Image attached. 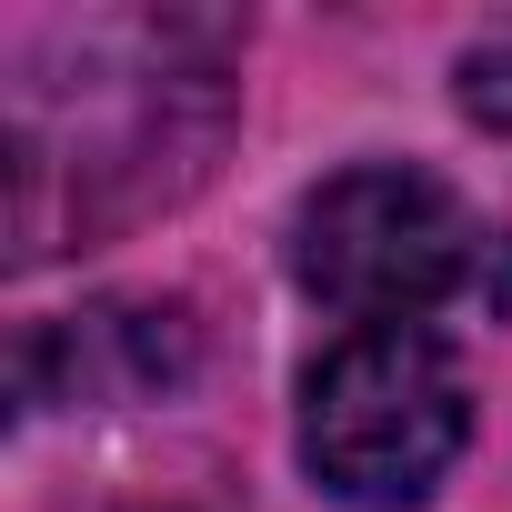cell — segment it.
Segmentation results:
<instances>
[{
    "instance_id": "6da1fadb",
    "label": "cell",
    "mask_w": 512,
    "mask_h": 512,
    "mask_svg": "<svg viewBox=\"0 0 512 512\" xmlns=\"http://www.w3.org/2000/svg\"><path fill=\"white\" fill-rule=\"evenodd\" d=\"M462 442H472V392L422 322L342 332L302 382V462L352 512L422 502Z\"/></svg>"
},
{
    "instance_id": "277c9868",
    "label": "cell",
    "mask_w": 512,
    "mask_h": 512,
    "mask_svg": "<svg viewBox=\"0 0 512 512\" xmlns=\"http://www.w3.org/2000/svg\"><path fill=\"white\" fill-rule=\"evenodd\" d=\"M462 111L482 121V131H512V31H492V41H472L462 51Z\"/></svg>"
},
{
    "instance_id": "7a4b0ae2",
    "label": "cell",
    "mask_w": 512,
    "mask_h": 512,
    "mask_svg": "<svg viewBox=\"0 0 512 512\" xmlns=\"http://www.w3.org/2000/svg\"><path fill=\"white\" fill-rule=\"evenodd\" d=\"M492 231L432 181V171H402V161H362L342 181H322L292 221V272L312 302L352 312L362 332L372 322H422L462 292H482V262H492Z\"/></svg>"
},
{
    "instance_id": "3957f363",
    "label": "cell",
    "mask_w": 512,
    "mask_h": 512,
    "mask_svg": "<svg viewBox=\"0 0 512 512\" xmlns=\"http://www.w3.org/2000/svg\"><path fill=\"white\" fill-rule=\"evenodd\" d=\"M61 362L71 402H151L191 372V312L181 302H91L31 342V372Z\"/></svg>"
}]
</instances>
